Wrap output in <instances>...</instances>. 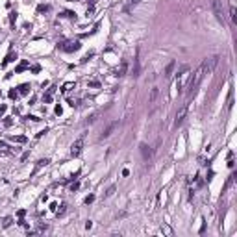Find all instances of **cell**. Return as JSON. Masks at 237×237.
Instances as JSON below:
<instances>
[{"label": "cell", "mask_w": 237, "mask_h": 237, "mask_svg": "<svg viewBox=\"0 0 237 237\" xmlns=\"http://www.w3.org/2000/svg\"><path fill=\"white\" fill-rule=\"evenodd\" d=\"M206 76L204 74V70H202V67H198L195 70V74L191 76V80H189V83H187V93H189V97H193V95L196 93V87L200 85V82H202V78Z\"/></svg>", "instance_id": "1"}, {"label": "cell", "mask_w": 237, "mask_h": 237, "mask_svg": "<svg viewBox=\"0 0 237 237\" xmlns=\"http://www.w3.org/2000/svg\"><path fill=\"white\" fill-rule=\"evenodd\" d=\"M217 63H219V56H213V58H208V59H204L200 67H202L204 74H209V72H213V69L217 67Z\"/></svg>", "instance_id": "2"}, {"label": "cell", "mask_w": 237, "mask_h": 237, "mask_svg": "<svg viewBox=\"0 0 237 237\" xmlns=\"http://www.w3.org/2000/svg\"><path fill=\"white\" fill-rule=\"evenodd\" d=\"M187 111H189L187 104H185V106H181V108L178 109V113H176V119H174V128L181 126V122H183V120H185V117H187Z\"/></svg>", "instance_id": "3"}, {"label": "cell", "mask_w": 237, "mask_h": 237, "mask_svg": "<svg viewBox=\"0 0 237 237\" xmlns=\"http://www.w3.org/2000/svg\"><path fill=\"white\" fill-rule=\"evenodd\" d=\"M211 8H213V13H215V17L219 19L220 22H222V21H224V13H222V6H220V0H213Z\"/></svg>", "instance_id": "4"}, {"label": "cell", "mask_w": 237, "mask_h": 237, "mask_svg": "<svg viewBox=\"0 0 237 237\" xmlns=\"http://www.w3.org/2000/svg\"><path fill=\"white\" fill-rule=\"evenodd\" d=\"M59 48L65 50V52H76V50H80V43L78 41H67V43L59 44Z\"/></svg>", "instance_id": "5"}, {"label": "cell", "mask_w": 237, "mask_h": 237, "mask_svg": "<svg viewBox=\"0 0 237 237\" xmlns=\"http://www.w3.org/2000/svg\"><path fill=\"white\" fill-rule=\"evenodd\" d=\"M82 150H83V139H78V141H74L72 143V147H70V154L76 158V156L82 154Z\"/></svg>", "instance_id": "6"}, {"label": "cell", "mask_w": 237, "mask_h": 237, "mask_svg": "<svg viewBox=\"0 0 237 237\" xmlns=\"http://www.w3.org/2000/svg\"><path fill=\"white\" fill-rule=\"evenodd\" d=\"M117 126H119L117 122H113V124H109V126H108V128H106V130H104V133H102V139H106V137H109V135H111V133H113V130H115V128H117Z\"/></svg>", "instance_id": "7"}, {"label": "cell", "mask_w": 237, "mask_h": 237, "mask_svg": "<svg viewBox=\"0 0 237 237\" xmlns=\"http://www.w3.org/2000/svg\"><path fill=\"white\" fill-rule=\"evenodd\" d=\"M141 154H143V158L145 159H150V156H152V152H150V148L147 147V145H145V143H141Z\"/></svg>", "instance_id": "8"}, {"label": "cell", "mask_w": 237, "mask_h": 237, "mask_svg": "<svg viewBox=\"0 0 237 237\" xmlns=\"http://www.w3.org/2000/svg\"><path fill=\"white\" fill-rule=\"evenodd\" d=\"M158 95H159V89H158V87H154L152 91H150V97H148V102H150V104H154V102H156V98H158Z\"/></svg>", "instance_id": "9"}, {"label": "cell", "mask_w": 237, "mask_h": 237, "mask_svg": "<svg viewBox=\"0 0 237 237\" xmlns=\"http://www.w3.org/2000/svg\"><path fill=\"white\" fill-rule=\"evenodd\" d=\"M237 11H235V4L231 2V6H230V17H231V22L234 24H237V15H235Z\"/></svg>", "instance_id": "10"}, {"label": "cell", "mask_w": 237, "mask_h": 237, "mask_svg": "<svg viewBox=\"0 0 237 237\" xmlns=\"http://www.w3.org/2000/svg\"><path fill=\"white\" fill-rule=\"evenodd\" d=\"M174 67H176V63H174V61H170V63L167 65V69H165V76H167V78L170 76V74H172V70H174Z\"/></svg>", "instance_id": "11"}, {"label": "cell", "mask_w": 237, "mask_h": 237, "mask_svg": "<svg viewBox=\"0 0 237 237\" xmlns=\"http://www.w3.org/2000/svg\"><path fill=\"white\" fill-rule=\"evenodd\" d=\"M48 163H50L48 159H39V161H37V165H35V172H37V170L41 169V167H44V165H48Z\"/></svg>", "instance_id": "12"}, {"label": "cell", "mask_w": 237, "mask_h": 237, "mask_svg": "<svg viewBox=\"0 0 237 237\" xmlns=\"http://www.w3.org/2000/svg\"><path fill=\"white\" fill-rule=\"evenodd\" d=\"M28 91H30V85H28V83H22V85H19V93H21V95H26Z\"/></svg>", "instance_id": "13"}, {"label": "cell", "mask_w": 237, "mask_h": 237, "mask_svg": "<svg viewBox=\"0 0 237 237\" xmlns=\"http://www.w3.org/2000/svg\"><path fill=\"white\" fill-rule=\"evenodd\" d=\"M13 59H17V54H13V52H11V54H9V56H8L6 59H4V63H2V65L6 67V65H8L9 61H13Z\"/></svg>", "instance_id": "14"}, {"label": "cell", "mask_w": 237, "mask_h": 237, "mask_svg": "<svg viewBox=\"0 0 237 237\" xmlns=\"http://www.w3.org/2000/svg\"><path fill=\"white\" fill-rule=\"evenodd\" d=\"M72 87H74V83H72V82H67V83L63 85V89H61V91H63V93H67V91H70Z\"/></svg>", "instance_id": "15"}, {"label": "cell", "mask_w": 237, "mask_h": 237, "mask_svg": "<svg viewBox=\"0 0 237 237\" xmlns=\"http://www.w3.org/2000/svg\"><path fill=\"white\" fill-rule=\"evenodd\" d=\"M124 72H126V63H122V65H120V67L117 69V74H119V76H122Z\"/></svg>", "instance_id": "16"}, {"label": "cell", "mask_w": 237, "mask_h": 237, "mask_svg": "<svg viewBox=\"0 0 237 237\" xmlns=\"http://www.w3.org/2000/svg\"><path fill=\"white\" fill-rule=\"evenodd\" d=\"M161 231H165V234H167V235H172V230H170V228H169L167 224H163V228H161Z\"/></svg>", "instance_id": "17"}, {"label": "cell", "mask_w": 237, "mask_h": 237, "mask_svg": "<svg viewBox=\"0 0 237 237\" xmlns=\"http://www.w3.org/2000/svg\"><path fill=\"white\" fill-rule=\"evenodd\" d=\"M26 65H28L26 61H22V63L19 65V67H17V70H15V72H21V70H24V69H26Z\"/></svg>", "instance_id": "18"}, {"label": "cell", "mask_w": 237, "mask_h": 237, "mask_svg": "<svg viewBox=\"0 0 237 237\" xmlns=\"http://www.w3.org/2000/svg\"><path fill=\"white\" fill-rule=\"evenodd\" d=\"M78 187H80V183H78V181H74V183H72V185H70V191H76Z\"/></svg>", "instance_id": "19"}, {"label": "cell", "mask_w": 237, "mask_h": 237, "mask_svg": "<svg viewBox=\"0 0 237 237\" xmlns=\"http://www.w3.org/2000/svg\"><path fill=\"white\" fill-rule=\"evenodd\" d=\"M93 200H95V196H93V195H89L87 198H85V204H91V202H93Z\"/></svg>", "instance_id": "20"}, {"label": "cell", "mask_w": 237, "mask_h": 237, "mask_svg": "<svg viewBox=\"0 0 237 237\" xmlns=\"http://www.w3.org/2000/svg\"><path fill=\"white\" fill-rule=\"evenodd\" d=\"M113 193H115V187H109V189H108V193H106V196H111Z\"/></svg>", "instance_id": "21"}, {"label": "cell", "mask_w": 237, "mask_h": 237, "mask_svg": "<svg viewBox=\"0 0 237 237\" xmlns=\"http://www.w3.org/2000/svg\"><path fill=\"white\" fill-rule=\"evenodd\" d=\"M9 97H11V98H17L19 93H17V91H9Z\"/></svg>", "instance_id": "22"}, {"label": "cell", "mask_w": 237, "mask_h": 237, "mask_svg": "<svg viewBox=\"0 0 237 237\" xmlns=\"http://www.w3.org/2000/svg\"><path fill=\"white\" fill-rule=\"evenodd\" d=\"M9 224H11V219H9V217H8V219H6V220H4V226H6V228H8V226H9Z\"/></svg>", "instance_id": "23"}, {"label": "cell", "mask_w": 237, "mask_h": 237, "mask_svg": "<svg viewBox=\"0 0 237 237\" xmlns=\"http://www.w3.org/2000/svg\"><path fill=\"white\" fill-rule=\"evenodd\" d=\"M4 111H6V106H0V115H2Z\"/></svg>", "instance_id": "24"}, {"label": "cell", "mask_w": 237, "mask_h": 237, "mask_svg": "<svg viewBox=\"0 0 237 237\" xmlns=\"http://www.w3.org/2000/svg\"><path fill=\"white\" fill-rule=\"evenodd\" d=\"M4 147H6V145H4V143H2V141H0V148H4Z\"/></svg>", "instance_id": "25"}]
</instances>
